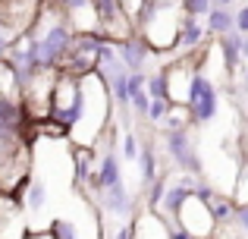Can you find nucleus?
<instances>
[{"label":"nucleus","mask_w":248,"mask_h":239,"mask_svg":"<svg viewBox=\"0 0 248 239\" xmlns=\"http://www.w3.org/2000/svg\"><path fill=\"white\" fill-rule=\"evenodd\" d=\"M29 239H50V233H47V230H31Z\"/></svg>","instance_id":"27"},{"label":"nucleus","mask_w":248,"mask_h":239,"mask_svg":"<svg viewBox=\"0 0 248 239\" xmlns=\"http://www.w3.org/2000/svg\"><path fill=\"white\" fill-rule=\"evenodd\" d=\"M220 111V95L217 85L207 73L195 69L188 79V95H186V113H188V126H207Z\"/></svg>","instance_id":"2"},{"label":"nucleus","mask_w":248,"mask_h":239,"mask_svg":"<svg viewBox=\"0 0 248 239\" xmlns=\"http://www.w3.org/2000/svg\"><path fill=\"white\" fill-rule=\"evenodd\" d=\"M120 154H123V160H129V164H135L139 154H141V139H139V132H135L132 126L120 129Z\"/></svg>","instance_id":"20"},{"label":"nucleus","mask_w":248,"mask_h":239,"mask_svg":"<svg viewBox=\"0 0 248 239\" xmlns=\"http://www.w3.org/2000/svg\"><path fill=\"white\" fill-rule=\"evenodd\" d=\"M207 208H211V214H214V221H217V227H226V223L236 221V208H239V202H236V195L217 192V195L207 202Z\"/></svg>","instance_id":"18"},{"label":"nucleus","mask_w":248,"mask_h":239,"mask_svg":"<svg viewBox=\"0 0 248 239\" xmlns=\"http://www.w3.org/2000/svg\"><path fill=\"white\" fill-rule=\"evenodd\" d=\"M104 44H107V38H104L101 32H76L73 48H69V54H66V60H63L60 73L79 76V79L91 76V73H94V66H97V57H101Z\"/></svg>","instance_id":"3"},{"label":"nucleus","mask_w":248,"mask_h":239,"mask_svg":"<svg viewBox=\"0 0 248 239\" xmlns=\"http://www.w3.org/2000/svg\"><path fill=\"white\" fill-rule=\"evenodd\" d=\"M148 95L151 98H164V101H173V85H170V66H160L148 76ZM176 104V101H173Z\"/></svg>","instance_id":"19"},{"label":"nucleus","mask_w":248,"mask_h":239,"mask_svg":"<svg viewBox=\"0 0 248 239\" xmlns=\"http://www.w3.org/2000/svg\"><path fill=\"white\" fill-rule=\"evenodd\" d=\"M167 186H170V173L160 170L157 179H154L151 186H145V195H141V208L148 211V214H157L160 205H164V195H167Z\"/></svg>","instance_id":"17"},{"label":"nucleus","mask_w":248,"mask_h":239,"mask_svg":"<svg viewBox=\"0 0 248 239\" xmlns=\"http://www.w3.org/2000/svg\"><path fill=\"white\" fill-rule=\"evenodd\" d=\"M204 29L207 35H230V32H236V13H230V6H214L211 13L204 16Z\"/></svg>","instance_id":"15"},{"label":"nucleus","mask_w":248,"mask_h":239,"mask_svg":"<svg viewBox=\"0 0 248 239\" xmlns=\"http://www.w3.org/2000/svg\"><path fill=\"white\" fill-rule=\"evenodd\" d=\"M236 32H242V35H248V6H242V10L236 13Z\"/></svg>","instance_id":"25"},{"label":"nucleus","mask_w":248,"mask_h":239,"mask_svg":"<svg viewBox=\"0 0 248 239\" xmlns=\"http://www.w3.org/2000/svg\"><path fill=\"white\" fill-rule=\"evenodd\" d=\"M0 195H3V189H0Z\"/></svg>","instance_id":"31"},{"label":"nucleus","mask_w":248,"mask_h":239,"mask_svg":"<svg viewBox=\"0 0 248 239\" xmlns=\"http://www.w3.org/2000/svg\"><path fill=\"white\" fill-rule=\"evenodd\" d=\"M242 60L248 63V35H242Z\"/></svg>","instance_id":"28"},{"label":"nucleus","mask_w":248,"mask_h":239,"mask_svg":"<svg viewBox=\"0 0 248 239\" xmlns=\"http://www.w3.org/2000/svg\"><path fill=\"white\" fill-rule=\"evenodd\" d=\"M164 126V132H176V129H186L188 126V113L186 111H179V107H173V111L167 113V120L160 123Z\"/></svg>","instance_id":"22"},{"label":"nucleus","mask_w":248,"mask_h":239,"mask_svg":"<svg viewBox=\"0 0 248 239\" xmlns=\"http://www.w3.org/2000/svg\"><path fill=\"white\" fill-rule=\"evenodd\" d=\"M113 44H116V54H120L123 66H126L129 73H145V63L157 54V50H154L151 44L139 35V32H135V35H129L126 41H113Z\"/></svg>","instance_id":"9"},{"label":"nucleus","mask_w":248,"mask_h":239,"mask_svg":"<svg viewBox=\"0 0 248 239\" xmlns=\"http://www.w3.org/2000/svg\"><path fill=\"white\" fill-rule=\"evenodd\" d=\"M13 41H16V38H10L6 32H0V60H6V57H10V48H13Z\"/></svg>","instance_id":"26"},{"label":"nucleus","mask_w":248,"mask_h":239,"mask_svg":"<svg viewBox=\"0 0 248 239\" xmlns=\"http://www.w3.org/2000/svg\"><path fill=\"white\" fill-rule=\"evenodd\" d=\"M164 154L170 158L176 173H188V176H201L204 173V164H201V154L195 148L188 126L176 129V132H164Z\"/></svg>","instance_id":"5"},{"label":"nucleus","mask_w":248,"mask_h":239,"mask_svg":"<svg viewBox=\"0 0 248 239\" xmlns=\"http://www.w3.org/2000/svg\"><path fill=\"white\" fill-rule=\"evenodd\" d=\"M195 186H198V176H188V173H176L167 186V195H164V205H160L157 214L164 221H176L179 211L188 205V198L195 195Z\"/></svg>","instance_id":"8"},{"label":"nucleus","mask_w":248,"mask_h":239,"mask_svg":"<svg viewBox=\"0 0 248 239\" xmlns=\"http://www.w3.org/2000/svg\"><path fill=\"white\" fill-rule=\"evenodd\" d=\"M232 0H214V6H230Z\"/></svg>","instance_id":"29"},{"label":"nucleus","mask_w":248,"mask_h":239,"mask_svg":"<svg viewBox=\"0 0 248 239\" xmlns=\"http://www.w3.org/2000/svg\"><path fill=\"white\" fill-rule=\"evenodd\" d=\"M29 214L13 192L0 195V239H29Z\"/></svg>","instance_id":"7"},{"label":"nucleus","mask_w":248,"mask_h":239,"mask_svg":"<svg viewBox=\"0 0 248 239\" xmlns=\"http://www.w3.org/2000/svg\"><path fill=\"white\" fill-rule=\"evenodd\" d=\"M44 16V0H0V32L22 38Z\"/></svg>","instance_id":"4"},{"label":"nucleus","mask_w":248,"mask_h":239,"mask_svg":"<svg viewBox=\"0 0 248 239\" xmlns=\"http://www.w3.org/2000/svg\"><path fill=\"white\" fill-rule=\"evenodd\" d=\"M94 154H97V148H76L73 151V183L79 192L88 189L91 176H94V167H97Z\"/></svg>","instance_id":"12"},{"label":"nucleus","mask_w":248,"mask_h":239,"mask_svg":"<svg viewBox=\"0 0 248 239\" xmlns=\"http://www.w3.org/2000/svg\"><path fill=\"white\" fill-rule=\"evenodd\" d=\"M16 198L22 202L25 214L31 217V214H41V211L47 208V202H50V189H47V183H44L41 176H35V173H31V176L25 179L22 186H19Z\"/></svg>","instance_id":"11"},{"label":"nucleus","mask_w":248,"mask_h":239,"mask_svg":"<svg viewBox=\"0 0 248 239\" xmlns=\"http://www.w3.org/2000/svg\"><path fill=\"white\" fill-rule=\"evenodd\" d=\"M160 173V158H157V148L154 142H141V154H139V179L141 186H151Z\"/></svg>","instance_id":"16"},{"label":"nucleus","mask_w":248,"mask_h":239,"mask_svg":"<svg viewBox=\"0 0 248 239\" xmlns=\"http://www.w3.org/2000/svg\"><path fill=\"white\" fill-rule=\"evenodd\" d=\"M82 113H85V79L60 73L57 82H54V95H50L47 120L57 123V126H63L66 132H73L82 123Z\"/></svg>","instance_id":"1"},{"label":"nucleus","mask_w":248,"mask_h":239,"mask_svg":"<svg viewBox=\"0 0 248 239\" xmlns=\"http://www.w3.org/2000/svg\"><path fill=\"white\" fill-rule=\"evenodd\" d=\"M242 85H245V88H248V66H245V69H242Z\"/></svg>","instance_id":"30"},{"label":"nucleus","mask_w":248,"mask_h":239,"mask_svg":"<svg viewBox=\"0 0 248 239\" xmlns=\"http://www.w3.org/2000/svg\"><path fill=\"white\" fill-rule=\"evenodd\" d=\"M179 6L188 16H207L214 10V0H179Z\"/></svg>","instance_id":"23"},{"label":"nucleus","mask_w":248,"mask_h":239,"mask_svg":"<svg viewBox=\"0 0 248 239\" xmlns=\"http://www.w3.org/2000/svg\"><path fill=\"white\" fill-rule=\"evenodd\" d=\"M232 223H236V227L248 236V202H239V208H236V221H232Z\"/></svg>","instance_id":"24"},{"label":"nucleus","mask_w":248,"mask_h":239,"mask_svg":"<svg viewBox=\"0 0 248 239\" xmlns=\"http://www.w3.org/2000/svg\"><path fill=\"white\" fill-rule=\"evenodd\" d=\"M217 50L223 57V69L226 73H236L242 66V32H230V35L217 38Z\"/></svg>","instance_id":"14"},{"label":"nucleus","mask_w":248,"mask_h":239,"mask_svg":"<svg viewBox=\"0 0 248 239\" xmlns=\"http://www.w3.org/2000/svg\"><path fill=\"white\" fill-rule=\"evenodd\" d=\"M54 10L57 13H63V16L73 22V29L79 32V22H82V13H85V19L91 22V29L97 32V13H94V0H54Z\"/></svg>","instance_id":"13"},{"label":"nucleus","mask_w":248,"mask_h":239,"mask_svg":"<svg viewBox=\"0 0 248 239\" xmlns=\"http://www.w3.org/2000/svg\"><path fill=\"white\" fill-rule=\"evenodd\" d=\"M173 101H164V98H151V107H148V117L145 123H151V126H160V123L167 120V113L173 111Z\"/></svg>","instance_id":"21"},{"label":"nucleus","mask_w":248,"mask_h":239,"mask_svg":"<svg viewBox=\"0 0 248 239\" xmlns=\"http://www.w3.org/2000/svg\"><path fill=\"white\" fill-rule=\"evenodd\" d=\"M91 202L101 211V217H120V221H135V217H139V208H141L139 195H132L126 183H116V186H110V189H104L101 195H94Z\"/></svg>","instance_id":"6"},{"label":"nucleus","mask_w":248,"mask_h":239,"mask_svg":"<svg viewBox=\"0 0 248 239\" xmlns=\"http://www.w3.org/2000/svg\"><path fill=\"white\" fill-rule=\"evenodd\" d=\"M204 38H207V29L198 22V16H188L182 13L179 19V38H176V54L179 57H195L204 50Z\"/></svg>","instance_id":"10"}]
</instances>
